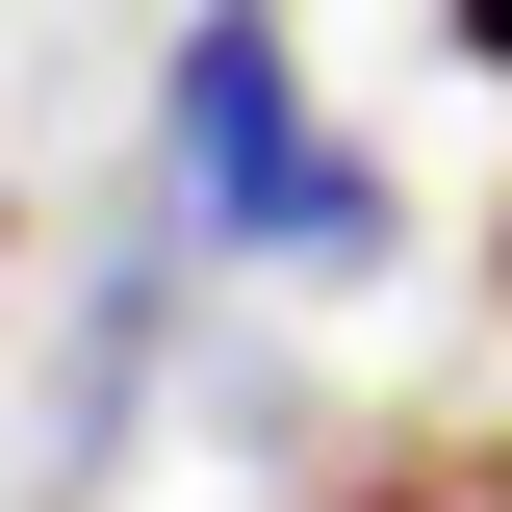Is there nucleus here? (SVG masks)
<instances>
[{
  "instance_id": "obj_1",
  "label": "nucleus",
  "mask_w": 512,
  "mask_h": 512,
  "mask_svg": "<svg viewBox=\"0 0 512 512\" xmlns=\"http://www.w3.org/2000/svg\"><path fill=\"white\" fill-rule=\"evenodd\" d=\"M154 180H180L205 256H282V231H308L333 128H308V77H282V0H205V26H180V77H154Z\"/></svg>"
},
{
  "instance_id": "obj_2",
  "label": "nucleus",
  "mask_w": 512,
  "mask_h": 512,
  "mask_svg": "<svg viewBox=\"0 0 512 512\" xmlns=\"http://www.w3.org/2000/svg\"><path fill=\"white\" fill-rule=\"evenodd\" d=\"M359 512H512V436H410V461H384Z\"/></svg>"
},
{
  "instance_id": "obj_3",
  "label": "nucleus",
  "mask_w": 512,
  "mask_h": 512,
  "mask_svg": "<svg viewBox=\"0 0 512 512\" xmlns=\"http://www.w3.org/2000/svg\"><path fill=\"white\" fill-rule=\"evenodd\" d=\"M436 26H461V77H512V0H436Z\"/></svg>"
},
{
  "instance_id": "obj_4",
  "label": "nucleus",
  "mask_w": 512,
  "mask_h": 512,
  "mask_svg": "<svg viewBox=\"0 0 512 512\" xmlns=\"http://www.w3.org/2000/svg\"><path fill=\"white\" fill-rule=\"evenodd\" d=\"M487 282H512V231H487Z\"/></svg>"
}]
</instances>
